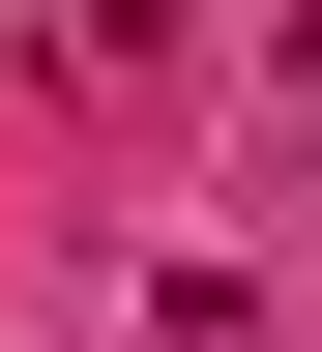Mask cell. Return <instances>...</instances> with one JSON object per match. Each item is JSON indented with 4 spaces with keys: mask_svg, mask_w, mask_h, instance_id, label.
<instances>
[{
    "mask_svg": "<svg viewBox=\"0 0 322 352\" xmlns=\"http://www.w3.org/2000/svg\"><path fill=\"white\" fill-rule=\"evenodd\" d=\"M59 30H88V59H176V30H205V0H59Z\"/></svg>",
    "mask_w": 322,
    "mask_h": 352,
    "instance_id": "1",
    "label": "cell"
}]
</instances>
